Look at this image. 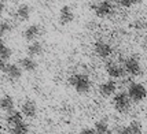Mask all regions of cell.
Instances as JSON below:
<instances>
[{
	"mask_svg": "<svg viewBox=\"0 0 147 134\" xmlns=\"http://www.w3.org/2000/svg\"><path fill=\"white\" fill-rule=\"evenodd\" d=\"M132 105V100L129 99V96L125 92H120V93H115L113 97V107L117 112L120 114H125L128 112L129 108Z\"/></svg>",
	"mask_w": 147,
	"mask_h": 134,
	"instance_id": "cell-2",
	"label": "cell"
},
{
	"mask_svg": "<svg viewBox=\"0 0 147 134\" xmlns=\"http://www.w3.org/2000/svg\"><path fill=\"white\" fill-rule=\"evenodd\" d=\"M40 34H41V27H40V25H37V23L29 25L25 30H24V33H22L24 38H25L26 41H29V43L36 41V40L40 37Z\"/></svg>",
	"mask_w": 147,
	"mask_h": 134,
	"instance_id": "cell-10",
	"label": "cell"
},
{
	"mask_svg": "<svg viewBox=\"0 0 147 134\" xmlns=\"http://www.w3.org/2000/svg\"><path fill=\"white\" fill-rule=\"evenodd\" d=\"M115 134H132V131H131V129L128 127V126H125V127H121L117 130V133Z\"/></svg>",
	"mask_w": 147,
	"mask_h": 134,
	"instance_id": "cell-24",
	"label": "cell"
},
{
	"mask_svg": "<svg viewBox=\"0 0 147 134\" xmlns=\"http://www.w3.org/2000/svg\"><path fill=\"white\" fill-rule=\"evenodd\" d=\"M8 134H29V125L26 122H19L10 127Z\"/></svg>",
	"mask_w": 147,
	"mask_h": 134,
	"instance_id": "cell-18",
	"label": "cell"
},
{
	"mask_svg": "<svg viewBox=\"0 0 147 134\" xmlns=\"http://www.w3.org/2000/svg\"><path fill=\"white\" fill-rule=\"evenodd\" d=\"M4 11H6V4H4L3 0H0V17L4 14Z\"/></svg>",
	"mask_w": 147,
	"mask_h": 134,
	"instance_id": "cell-26",
	"label": "cell"
},
{
	"mask_svg": "<svg viewBox=\"0 0 147 134\" xmlns=\"http://www.w3.org/2000/svg\"><path fill=\"white\" fill-rule=\"evenodd\" d=\"M14 1H19V0H14Z\"/></svg>",
	"mask_w": 147,
	"mask_h": 134,
	"instance_id": "cell-29",
	"label": "cell"
},
{
	"mask_svg": "<svg viewBox=\"0 0 147 134\" xmlns=\"http://www.w3.org/2000/svg\"><path fill=\"white\" fill-rule=\"evenodd\" d=\"M146 116H147V112H146Z\"/></svg>",
	"mask_w": 147,
	"mask_h": 134,
	"instance_id": "cell-30",
	"label": "cell"
},
{
	"mask_svg": "<svg viewBox=\"0 0 147 134\" xmlns=\"http://www.w3.org/2000/svg\"><path fill=\"white\" fill-rule=\"evenodd\" d=\"M69 83L78 95H87L91 90V86H92L90 77L87 74H83V73H76V74L70 75L69 77Z\"/></svg>",
	"mask_w": 147,
	"mask_h": 134,
	"instance_id": "cell-1",
	"label": "cell"
},
{
	"mask_svg": "<svg viewBox=\"0 0 147 134\" xmlns=\"http://www.w3.org/2000/svg\"><path fill=\"white\" fill-rule=\"evenodd\" d=\"M11 55H13L11 48L0 38V59H3V60L6 62V60H8V59L11 57Z\"/></svg>",
	"mask_w": 147,
	"mask_h": 134,
	"instance_id": "cell-20",
	"label": "cell"
},
{
	"mask_svg": "<svg viewBox=\"0 0 147 134\" xmlns=\"http://www.w3.org/2000/svg\"><path fill=\"white\" fill-rule=\"evenodd\" d=\"M24 121V115L21 114V111H10V112H7V116H6V122L7 125H8V127H11L14 125H17L19 122Z\"/></svg>",
	"mask_w": 147,
	"mask_h": 134,
	"instance_id": "cell-17",
	"label": "cell"
},
{
	"mask_svg": "<svg viewBox=\"0 0 147 134\" xmlns=\"http://www.w3.org/2000/svg\"><path fill=\"white\" fill-rule=\"evenodd\" d=\"M92 10L98 18H107L114 11V6L110 0H100L95 4H92Z\"/></svg>",
	"mask_w": 147,
	"mask_h": 134,
	"instance_id": "cell-4",
	"label": "cell"
},
{
	"mask_svg": "<svg viewBox=\"0 0 147 134\" xmlns=\"http://www.w3.org/2000/svg\"><path fill=\"white\" fill-rule=\"evenodd\" d=\"M78 134H95V130L91 129V127H84V129L80 130V133Z\"/></svg>",
	"mask_w": 147,
	"mask_h": 134,
	"instance_id": "cell-25",
	"label": "cell"
},
{
	"mask_svg": "<svg viewBox=\"0 0 147 134\" xmlns=\"http://www.w3.org/2000/svg\"><path fill=\"white\" fill-rule=\"evenodd\" d=\"M127 95L129 96V99L135 103L143 101L144 99L147 97V89L144 85H142L139 82H132L128 86V92Z\"/></svg>",
	"mask_w": 147,
	"mask_h": 134,
	"instance_id": "cell-3",
	"label": "cell"
},
{
	"mask_svg": "<svg viewBox=\"0 0 147 134\" xmlns=\"http://www.w3.org/2000/svg\"><path fill=\"white\" fill-rule=\"evenodd\" d=\"M11 30H13L11 22H8V21H0V38L7 36Z\"/></svg>",
	"mask_w": 147,
	"mask_h": 134,
	"instance_id": "cell-21",
	"label": "cell"
},
{
	"mask_svg": "<svg viewBox=\"0 0 147 134\" xmlns=\"http://www.w3.org/2000/svg\"><path fill=\"white\" fill-rule=\"evenodd\" d=\"M125 73H128L129 75L132 77H139L142 74V66L140 62L136 56H128L125 60H124V64H122Z\"/></svg>",
	"mask_w": 147,
	"mask_h": 134,
	"instance_id": "cell-5",
	"label": "cell"
},
{
	"mask_svg": "<svg viewBox=\"0 0 147 134\" xmlns=\"http://www.w3.org/2000/svg\"><path fill=\"white\" fill-rule=\"evenodd\" d=\"M76 18V14L70 6H63L59 10V23L61 25H69Z\"/></svg>",
	"mask_w": 147,
	"mask_h": 134,
	"instance_id": "cell-11",
	"label": "cell"
},
{
	"mask_svg": "<svg viewBox=\"0 0 147 134\" xmlns=\"http://www.w3.org/2000/svg\"><path fill=\"white\" fill-rule=\"evenodd\" d=\"M94 52L102 59H107L113 55V47L107 41H96L94 44Z\"/></svg>",
	"mask_w": 147,
	"mask_h": 134,
	"instance_id": "cell-6",
	"label": "cell"
},
{
	"mask_svg": "<svg viewBox=\"0 0 147 134\" xmlns=\"http://www.w3.org/2000/svg\"><path fill=\"white\" fill-rule=\"evenodd\" d=\"M44 51V47L43 44L40 43V41H32V43H29L28 45V48H26V52H28V56L30 57H36V56H40L41 53Z\"/></svg>",
	"mask_w": 147,
	"mask_h": 134,
	"instance_id": "cell-15",
	"label": "cell"
},
{
	"mask_svg": "<svg viewBox=\"0 0 147 134\" xmlns=\"http://www.w3.org/2000/svg\"><path fill=\"white\" fill-rule=\"evenodd\" d=\"M128 127L131 129L132 134H143V125L139 121H131Z\"/></svg>",
	"mask_w": 147,
	"mask_h": 134,
	"instance_id": "cell-22",
	"label": "cell"
},
{
	"mask_svg": "<svg viewBox=\"0 0 147 134\" xmlns=\"http://www.w3.org/2000/svg\"><path fill=\"white\" fill-rule=\"evenodd\" d=\"M21 114L26 118H34L37 115V104L32 99H26L24 100L21 105Z\"/></svg>",
	"mask_w": 147,
	"mask_h": 134,
	"instance_id": "cell-8",
	"label": "cell"
},
{
	"mask_svg": "<svg viewBox=\"0 0 147 134\" xmlns=\"http://www.w3.org/2000/svg\"><path fill=\"white\" fill-rule=\"evenodd\" d=\"M30 14H32V8L29 4H19L14 13V17L18 22H26L30 18Z\"/></svg>",
	"mask_w": 147,
	"mask_h": 134,
	"instance_id": "cell-13",
	"label": "cell"
},
{
	"mask_svg": "<svg viewBox=\"0 0 147 134\" xmlns=\"http://www.w3.org/2000/svg\"><path fill=\"white\" fill-rule=\"evenodd\" d=\"M105 70L109 74L111 78L114 79H118V78H124L125 75V70L122 67V64L117 63V62H107L105 64Z\"/></svg>",
	"mask_w": 147,
	"mask_h": 134,
	"instance_id": "cell-7",
	"label": "cell"
},
{
	"mask_svg": "<svg viewBox=\"0 0 147 134\" xmlns=\"http://www.w3.org/2000/svg\"><path fill=\"white\" fill-rule=\"evenodd\" d=\"M111 3H115V4H121L122 3V0H110Z\"/></svg>",
	"mask_w": 147,
	"mask_h": 134,
	"instance_id": "cell-28",
	"label": "cell"
},
{
	"mask_svg": "<svg viewBox=\"0 0 147 134\" xmlns=\"http://www.w3.org/2000/svg\"><path fill=\"white\" fill-rule=\"evenodd\" d=\"M138 3H140V0H122L121 6H124V7H132V6H136Z\"/></svg>",
	"mask_w": 147,
	"mask_h": 134,
	"instance_id": "cell-23",
	"label": "cell"
},
{
	"mask_svg": "<svg viewBox=\"0 0 147 134\" xmlns=\"http://www.w3.org/2000/svg\"><path fill=\"white\" fill-rule=\"evenodd\" d=\"M4 60L3 59H0V71H3V69H4Z\"/></svg>",
	"mask_w": 147,
	"mask_h": 134,
	"instance_id": "cell-27",
	"label": "cell"
},
{
	"mask_svg": "<svg viewBox=\"0 0 147 134\" xmlns=\"http://www.w3.org/2000/svg\"><path fill=\"white\" fill-rule=\"evenodd\" d=\"M94 130L95 134H111V129L106 121H98L94 126Z\"/></svg>",
	"mask_w": 147,
	"mask_h": 134,
	"instance_id": "cell-19",
	"label": "cell"
},
{
	"mask_svg": "<svg viewBox=\"0 0 147 134\" xmlns=\"http://www.w3.org/2000/svg\"><path fill=\"white\" fill-rule=\"evenodd\" d=\"M19 67L22 71H26V73H33V71L37 70V62L30 56H25L19 59Z\"/></svg>",
	"mask_w": 147,
	"mask_h": 134,
	"instance_id": "cell-14",
	"label": "cell"
},
{
	"mask_svg": "<svg viewBox=\"0 0 147 134\" xmlns=\"http://www.w3.org/2000/svg\"><path fill=\"white\" fill-rule=\"evenodd\" d=\"M15 107V101H14L13 96L10 95H4L0 97V109L4 111V112H10L13 111Z\"/></svg>",
	"mask_w": 147,
	"mask_h": 134,
	"instance_id": "cell-16",
	"label": "cell"
},
{
	"mask_svg": "<svg viewBox=\"0 0 147 134\" xmlns=\"http://www.w3.org/2000/svg\"><path fill=\"white\" fill-rule=\"evenodd\" d=\"M115 92H117V83H115L113 79L105 81V82H102L99 85V93H100L102 97L109 99V97L115 95Z\"/></svg>",
	"mask_w": 147,
	"mask_h": 134,
	"instance_id": "cell-9",
	"label": "cell"
},
{
	"mask_svg": "<svg viewBox=\"0 0 147 134\" xmlns=\"http://www.w3.org/2000/svg\"><path fill=\"white\" fill-rule=\"evenodd\" d=\"M3 71H4V74L7 75V78H8V79H13V81H17V79H19V78L22 77V70H21V67L15 63L4 64Z\"/></svg>",
	"mask_w": 147,
	"mask_h": 134,
	"instance_id": "cell-12",
	"label": "cell"
}]
</instances>
